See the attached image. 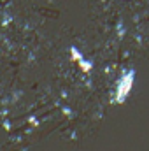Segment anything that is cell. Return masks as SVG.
I'll return each mask as SVG.
<instances>
[{
    "instance_id": "6da1fadb",
    "label": "cell",
    "mask_w": 149,
    "mask_h": 151,
    "mask_svg": "<svg viewBox=\"0 0 149 151\" xmlns=\"http://www.w3.org/2000/svg\"><path fill=\"white\" fill-rule=\"evenodd\" d=\"M133 84H135V70L133 69H128V70H123V74L119 76L117 79V84H116V91H114V102L116 104H125L126 99L130 97L132 90H133Z\"/></svg>"
}]
</instances>
